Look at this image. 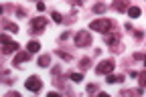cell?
I'll return each instance as SVG.
<instances>
[{
	"label": "cell",
	"mask_w": 146,
	"mask_h": 97,
	"mask_svg": "<svg viewBox=\"0 0 146 97\" xmlns=\"http://www.w3.org/2000/svg\"><path fill=\"white\" fill-rule=\"evenodd\" d=\"M144 65H146V57H144Z\"/></svg>",
	"instance_id": "21"
},
{
	"label": "cell",
	"mask_w": 146,
	"mask_h": 97,
	"mask_svg": "<svg viewBox=\"0 0 146 97\" xmlns=\"http://www.w3.org/2000/svg\"><path fill=\"white\" fill-rule=\"evenodd\" d=\"M114 8H116V10H120V12H124V10H128L130 6H128L126 0H114Z\"/></svg>",
	"instance_id": "10"
},
{
	"label": "cell",
	"mask_w": 146,
	"mask_h": 97,
	"mask_svg": "<svg viewBox=\"0 0 146 97\" xmlns=\"http://www.w3.org/2000/svg\"><path fill=\"white\" fill-rule=\"evenodd\" d=\"M114 71V61L112 59H106V61H102L98 67H96V73L98 75H110Z\"/></svg>",
	"instance_id": "4"
},
{
	"label": "cell",
	"mask_w": 146,
	"mask_h": 97,
	"mask_svg": "<svg viewBox=\"0 0 146 97\" xmlns=\"http://www.w3.org/2000/svg\"><path fill=\"white\" fill-rule=\"evenodd\" d=\"M27 51H29L31 55H35V53H39V51H41V43H39V41H31V43L27 45Z\"/></svg>",
	"instance_id": "8"
},
{
	"label": "cell",
	"mask_w": 146,
	"mask_h": 97,
	"mask_svg": "<svg viewBox=\"0 0 146 97\" xmlns=\"http://www.w3.org/2000/svg\"><path fill=\"white\" fill-rule=\"evenodd\" d=\"M51 16H53V20H55V22H63V16H61L59 12H51Z\"/></svg>",
	"instance_id": "15"
},
{
	"label": "cell",
	"mask_w": 146,
	"mask_h": 97,
	"mask_svg": "<svg viewBox=\"0 0 146 97\" xmlns=\"http://www.w3.org/2000/svg\"><path fill=\"white\" fill-rule=\"evenodd\" d=\"M29 59H31V53H29V51H25V53H18V51H16V57H14V65L27 63Z\"/></svg>",
	"instance_id": "7"
},
{
	"label": "cell",
	"mask_w": 146,
	"mask_h": 97,
	"mask_svg": "<svg viewBox=\"0 0 146 97\" xmlns=\"http://www.w3.org/2000/svg\"><path fill=\"white\" fill-rule=\"evenodd\" d=\"M36 10L43 12V10H45V2H36Z\"/></svg>",
	"instance_id": "19"
},
{
	"label": "cell",
	"mask_w": 146,
	"mask_h": 97,
	"mask_svg": "<svg viewBox=\"0 0 146 97\" xmlns=\"http://www.w3.org/2000/svg\"><path fill=\"white\" fill-rule=\"evenodd\" d=\"M6 28H8V30H14V32H18V26H16V24H10V22H8V24H6Z\"/></svg>",
	"instance_id": "18"
},
{
	"label": "cell",
	"mask_w": 146,
	"mask_h": 97,
	"mask_svg": "<svg viewBox=\"0 0 146 97\" xmlns=\"http://www.w3.org/2000/svg\"><path fill=\"white\" fill-rule=\"evenodd\" d=\"M57 55L61 57V59H65V61H69V59H71V57H69V55H65L63 51H57Z\"/></svg>",
	"instance_id": "17"
},
{
	"label": "cell",
	"mask_w": 146,
	"mask_h": 97,
	"mask_svg": "<svg viewBox=\"0 0 146 97\" xmlns=\"http://www.w3.org/2000/svg\"><path fill=\"white\" fill-rule=\"evenodd\" d=\"M75 45L77 47H89L91 45V32H87V30L77 32L75 34Z\"/></svg>",
	"instance_id": "3"
},
{
	"label": "cell",
	"mask_w": 146,
	"mask_h": 97,
	"mask_svg": "<svg viewBox=\"0 0 146 97\" xmlns=\"http://www.w3.org/2000/svg\"><path fill=\"white\" fill-rule=\"evenodd\" d=\"M96 89H98V87H96V85H89V87H87V93H94V91H96Z\"/></svg>",
	"instance_id": "20"
},
{
	"label": "cell",
	"mask_w": 146,
	"mask_h": 97,
	"mask_svg": "<svg viewBox=\"0 0 146 97\" xmlns=\"http://www.w3.org/2000/svg\"><path fill=\"white\" fill-rule=\"evenodd\" d=\"M45 26H47V18H45V16H35L33 20H31V28H33V32H43Z\"/></svg>",
	"instance_id": "5"
},
{
	"label": "cell",
	"mask_w": 146,
	"mask_h": 97,
	"mask_svg": "<svg viewBox=\"0 0 146 97\" xmlns=\"http://www.w3.org/2000/svg\"><path fill=\"white\" fill-rule=\"evenodd\" d=\"M126 12H128V16H130V18H138V16L142 14V10H140L138 6H130V8L126 10Z\"/></svg>",
	"instance_id": "12"
},
{
	"label": "cell",
	"mask_w": 146,
	"mask_h": 97,
	"mask_svg": "<svg viewBox=\"0 0 146 97\" xmlns=\"http://www.w3.org/2000/svg\"><path fill=\"white\" fill-rule=\"evenodd\" d=\"M0 41H2V45H4V53L8 55V53H14V51H18V43H14V41H10L8 38V34H2L0 36Z\"/></svg>",
	"instance_id": "6"
},
{
	"label": "cell",
	"mask_w": 146,
	"mask_h": 97,
	"mask_svg": "<svg viewBox=\"0 0 146 97\" xmlns=\"http://www.w3.org/2000/svg\"><path fill=\"white\" fill-rule=\"evenodd\" d=\"M67 77H69L71 81H75V83H81V81H83V75H81V73H69Z\"/></svg>",
	"instance_id": "13"
},
{
	"label": "cell",
	"mask_w": 146,
	"mask_h": 97,
	"mask_svg": "<svg viewBox=\"0 0 146 97\" xmlns=\"http://www.w3.org/2000/svg\"><path fill=\"white\" fill-rule=\"evenodd\" d=\"M94 10H96V12H104V10H106V6H104V4H96V6H94Z\"/></svg>",
	"instance_id": "16"
},
{
	"label": "cell",
	"mask_w": 146,
	"mask_h": 97,
	"mask_svg": "<svg viewBox=\"0 0 146 97\" xmlns=\"http://www.w3.org/2000/svg\"><path fill=\"white\" fill-rule=\"evenodd\" d=\"M36 65H39V67H49L51 65V57L49 55H41L39 61H36Z\"/></svg>",
	"instance_id": "11"
},
{
	"label": "cell",
	"mask_w": 146,
	"mask_h": 97,
	"mask_svg": "<svg viewBox=\"0 0 146 97\" xmlns=\"http://www.w3.org/2000/svg\"><path fill=\"white\" fill-rule=\"evenodd\" d=\"M89 28H91V30H98V32H102V34H108V32H112L114 22L110 20V18H98V20H91V22H89Z\"/></svg>",
	"instance_id": "1"
},
{
	"label": "cell",
	"mask_w": 146,
	"mask_h": 97,
	"mask_svg": "<svg viewBox=\"0 0 146 97\" xmlns=\"http://www.w3.org/2000/svg\"><path fill=\"white\" fill-rule=\"evenodd\" d=\"M25 87H27L29 91H33V93H39V91L43 89V81H41L36 75H33V77H29V79L25 81Z\"/></svg>",
	"instance_id": "2"
},
{
	"label": "cell",
	"mask_w": 146,
	"mask_h": 97,
	"mask_svg": "<svg viewBox=\"0 0 146 97\" xmlns=\"http://www.w3.org/2000/svg\"><path fill=\"white\" fill-rule=\"evenodd\" d=\"M106 81H108L110 85H114V83H122V81H124V75H114V73H110Z\"/></svg>",
	"instance_id": "9"
},
{
	"label": "cell",
	"mask_w": 146,
	"mask_h": 97,
	"mask_svg": "<svg viewBox=\"0 0 146 97\" xmlns=\"http://www.w3.org/2000/svg\"><path fill=\"white\" fill-rule=\"evenodd\" d=\"M138 79H140V87H142V89H144V87H146V71H144V73H140V75H138Z\"/></svg>",
	"instance_id": "14"
}]
</instances>
